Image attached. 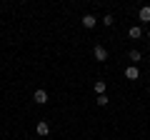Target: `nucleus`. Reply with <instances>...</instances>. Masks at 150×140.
<instances>
[{"label": "nucleus", "instance_id": "obj_1", "mask_svg": "<svg viewBox=\"0 0 150 140\" xmlns=\"http://www.w3.org/2000/svg\"><path fill=\"white\" fill-rule=\"evenodd\" d=\"M93 55H95L98 63H105V60H108V50L103 48V45H95V48H93Z\"/></svg>", "mask_w": 150, "mask_h": 140}, {"label": "nucleus", "instance_id": "obj_2", "mask_svg": "<svg viewBox=\"0 0 150 140\" xmlns=\"http://www.w3.org/2000/svg\"><path fill=\"white\" fill-rule=\"evenodd\" d=\"M33 100H35L38 105H45V103H48V93H45L43 88H38V90L33 93Z\"/></svg>", "mask_w": 150, "mask_h": 140}, {"label": "nucleus", "instance_id": "obj_3", "mask_svg": "<svg viewBox=\"0 0 150 140\" xmlns=\"http://www.w3.org/2000/svg\"><path fill=\"white\" fill-rule=\"evenodd\" d=\"M80 23H83V28H88V30H93V28H95V15H90V13H85V15L80 18Z\"/></svg>", "mask_w": 150, "mask_h": 140}, {"label": "nucleus", "instance_id": "obj_4", "mask_svg": "<svg viewBox=\"0 0 150 140\" xmlns=\"http://www.w3.org/2000/svg\"><path fill=\"white\" fill-rule=\"evenodd\" d=\"M125 78H128V80H138V78H140L138 65H130V68H125Z\"/></svg>", "mask_w": 150, "mask_h": 140}, {"label": "nucleus", "instance_id": "obj_5", "mask_svg": "<svg viewBox=\"0 0 150 140\" xmlns=\"http://www.w3.org/2000/svg\"><path fill=\"white\" fill-rule=\"evenodd\" d=\"M35 133H38V135H40V138H45V135H48V133H50V125H48V123H45V120H40V123H38V125H35Z\"/></svg>", "mask_w": 150, "mask_h": 140}, {"label": "nucleus", "instance_id": "obj_6", "mask_svg": "<svg viewBox=\"0 0 150 140\" xmlns=\"http://www.w3.org/2000/svg\"><path fill=\"white\" fill-rule=\"evenodd\" d=\"M138 18H140V20H143V23H150V5H143V8H140Z\"/></svg>", "mask_w": 150, "mask_h": 140}, {"label": "nucleus", "instance_id": "obj_7", "mask_svg": "<svg viewBox=\"0 0 150 140\" xmlns=\"http://www.w3.org/2000/svg\"><path fill=\"white\" fill-rule=\"evenodd\" d=\"M128 35H130V38H133V40H138V38H143V28H138V25H133V28H130V30H128Z\"/></svg>", "mask_w": 150, "mask_h": 140}, {"label": "nucleus", "instance_id": "obj_8", "mask_svg": "<svg viewBox=\"0 0 150 140\" xmlns=\"http://www.w3.org/2000/svg\"><path fill=\"white\" fill-rule=\"evenodd\" d=\"M105 90H108L105 80H95V95H105Z\"/></svg>", "mask_w": 150, "mask_h": 140}, {"label": "nucleus", "instance_id": "obj_9", "mask_svg": "<svg viewBox=\"0 0 150 140\" xmlns=\"http://www.w3.org/2000/svg\"><path fill=\"white\" fill-rule=\"evenodd\" d=\"M95 103L100 105V108H105L108 103H110V98H108V95H98V98H95Z\"/></svg>", "mask_w": 150, "mask_h": 140}, {"label": "nucleus", "instance_id": "obj_10", "mask_svg": "<svg viewBox=\"0 0 150 140\" xmlns=\"http://www.w3.org/2000/svg\"><path fill=\"white\" fill-rule=\"evenodd\" d=\"M130 60H133V63H138L140 58H143V55H140V50H130V55H128Z\"/></svg>", "mask_w": 150, "mask_h": 140}, {"label": "nucleus", "instance_id": "obj_11", "mask_svg": "<svg viewBox=\"0 0 150 140\" xmlns=\"http://www.w3.org/2000/svg\"><path fill=\"white\" fill-rule=\"evenodd\" d=\"M112 23H115V18H112V15H105V18H103V25H108V28H110Z\"/></svg>", "mask_w": 150, "mask_h": 140}, {"label": "nucleus", "instance_id": "obj_12", "mask_svg": "<svg viewBox=\"0 0 150 140\" xmlns=\"http://www.w3.org/2000/svg\"><path fill=\"white\" fill-rule=\"evenodd\" d=\"M148 38H150V30H148Z\"/></svg>", "mask_w": 150, "mask_h": 140}]
</instances>
